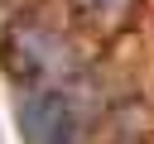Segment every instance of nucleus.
<instances>
[{"instance_id":"1","label":"nucleus","mask_w":154,"mask_h":144,"mask_svg":"<svg viewBox=\"0 0 154 144\" xmlns=\"http://www.w3.org/2000/svg\"><path fill=\"white\" fill-rule=\"evenodd\" d=\"M19 130H24L29 144H82V115L53 86L29 91L19 101Z\"/></svg>"}]
</instances>
